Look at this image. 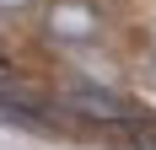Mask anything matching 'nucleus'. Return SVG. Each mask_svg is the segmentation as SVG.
I'll list each match as a JSON object with an SVG mask.
<instances>
[{
	"instance_id": "nucleus-2",
	"label": "nucleus",
	"mask_w": 156,
	"mask_h": 150,
	"mask_svg": "<svg viewBox=\"0 0 156 150\" xmlns=\"http://www.w3.org/2000/svg\"><path fill=\"white\" fill-rule=\"evenodd\" d=\"M59 102H65V113H76L81 123H97V129L140 118V107L129 102V97H119V91H108V86H65Z\"/></svg>"
},
{
	"instance_id": "nucleus-1",
	"label": "nucleus",
	"mask_w": 156,
	"mask_h": 150,
	"mask_svg": "<svg viewBox=\"0 0 156 150\" xmlns=\"http://www.w3.org/2000/svg\"><path fill=\"white\" fill-rule=\"evenodd\" d=\"M43 32L65 48H81L102 32V11H97V0H48L43 5Z\"/></svg>"
},
{
	"instance_id": "nucleus-3",
	"label": "nucleus",
	"mask_w": 156,
	"mask_h": 150,
	"mask_svg": "<svg viewBox=\"0 0 156 150\" xmlns=\"http://www.w3.org/2000/svg\"><path fill=\"white\" fill-rule=\"evenodd\" d=\"M0 123H11V129H27V134H48L54 129V118H48L38 102H27V97H16L11 86H0Z\"/></svg>"
},
{
	"instance_id": "nucleus-5",
	"label": "nucleus",
	"mask_w": 156,
	"mask_h": 150,
	"mask_svg": "<svg viewBox=\"0 0 156 150\" xmlns=\"http://www.w3.org/2000/svg\"><path fill=\"white\" fill-rule=\"evenodd\" d=\"M32 0H0V11H27Z\"/></svg>"
},
{
	"instance_id": "nucleus-6",
	"label": "nucleus",
	"mask_w": 156,
	"mask_h": 150,
	"mask_svg": "<svg viewBox=\"0 0 156 150\" xmlns=\"http://www.w3.org/2000/svg\"><path fill=\"white\" fill-rule=\"evenodd\" d=\"M0 86H11V59H0Z\"/></svg>"
},
{
	"instance_id": "nucleus-4",
	"label": "nucleus",
	"mask_w": 156,
	"mask_h": 150,
	"mask_svg": "<svg viewBox=\"0 0 156 150\" xmlns=\"http://www.w3.org/2000/svg\"><path fill=\"white\" fill-rule=\"evenodd\" d=\"M102 134L113 139V145H124V150H156V118H129V123H113V129H102Z\"/></svg>"
}]
</instances>
